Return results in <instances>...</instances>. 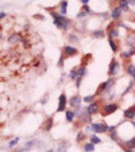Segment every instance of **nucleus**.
<instances>
[{"label":"nucleus","instance_id":"f257e3e1","mask_svg":"<svg viewBox=\"0 0 135 152\" xmlns=\"http://www.w3.org/2000/svg\"><path fill=\"white\" fill-rule=\"evenodd\" d=\"M50 15L53 18V24L58 30L63 31V33H70V28L73 27V20L66 18L65 15H61L58 11L50 10Z\"/></svg>","mask_w":135,"mask_h":152},{"label":"nucleus","instance_id":"f03ea898","mask_svg":"<svg viewBox=\"0 0 135 152\" xmlns=\"http://www.w3.org/2000/svg\"><path fill=\"white\" fill-rule=\"evenodd\" d=\"M119 109H120L119 102H116V101H114V102H105V104H103L100 116H101V117H108V116H111V115L116 113Z\"/></svg>","mask_w":135,"mask_h":152},{"label":"nucleus","instance_id":"7ed1b4c3","mask_svg":"<svg viewBox=\"0 0 135 152\" xmlns=\"http://www.w3.org/2000/svg\"><path fill=\"white\" fill-rule=\"evenodd\" d=\"M101 108H103V101L101 100H96L95 102L88 104V105L85 106V112H86V115H89V116L93 117L95 115H100Z\"/></svg>","mask_w":135,"mask_h":152},{"label":"nucleus","instance_id":"20e7f679","mask_svg":"<svg viewBox=\"0 0 135 152\" xmlns=\"http://www.w3.org/2000/svg\"><path fill=\"white\" fill-rule=\"evenodd\" d=\"M92 128V133H96V135H103V133H108V124L101 120V121H93L91 124Z\"/></svg>","mask_w":135,"mask_h":152},{"label":"nucleus","instance_id":"39448f33","mask_svg":"<svg viewBox=\"0 0 135 152\" xmlns=\"http://www.w3.org/2000/svg\"><path fill=\"white\" fill-rule=\"evenodd\" d=\"M78 54H80V50H78L76 46H73V45H65L62 47V50H61V55H63L66 59L74 58V57H77Z\"/></svg>","mask_w":135,"mask_h":152},{"label":"nucleus","instance_id":"423d86ee","mask_svg":"<svg viewBox=\"0 0 135 152\" xmlns=\"http://www.w3.org/2000/svg\"><path fill=\"white\" fill-rule=\"evenodd\" d=\"M122 70V65L119 62L118 58H112L109 61V65H108V77H116L119 74V71Z\"/></svg>","mask_w":135,"mask_h":152},{"label":"nucleus","instance_id":"0eeeda50","mask_svg":"<svg viewBox=\"0 0 135 152\" xmlns=\"http://www.w3.org/2000/svg\"><path fill=\"white\" fill-rule=\"evenodd\" d=\"M83 104H84L83 97H81V96H78V94L70 96V97L68 98V106H69L70 109H73V110H76V109H78V108H81V106H83Z\"/></svg>","mask_w":135,"mask_h":152},{"label":"nucleus","instance_id":"6e6552de","mask_svg":"<svg viewBox=\"0 0 135 152\" xmlns=\"http://www.w3.org/2000/svg\"><path fill=\"white\" fill-rule=\"evenodd\" d=\"M68 96L65 94V92H62L60 94V97H58V106L57 109H55V112L57 113H61V112H65L68 109Z\"/></svg>","mask_w":135,"mask_h":152},{"label":"nucleus","instance_id":"1a4fd4ad","mask_svg":"<svg viewBox=\"0 0 135 152\" xmlns=\"http://www.w3.org/2000/svg\"><path fill=\"white\" fill-rule=\"evenodd\" d=\"M123 10L120 8V7H118V5H115L112 10L109 11V18H111V20L112 22H115V23H118V22H120V19H122V16H123Z\"/></svg>","mask_w":135,"mask_h":152},{"label":"nucleus","instance_id":"9d476101","mask_svg":"<svg viewBox=\"0 0 135 152\" xmlns=\"http://www.w3.org/2000/svg\"><path fill=\"white\" fill-rule=\"evenodd\" d=\"M123 149H135V135H132L131 137L128 139H124V140H120L118 143Z\"/></svg>","mask_w":135,"mask_h":152},{"label":"nucleus","instance_id":"9b49d317","mask_svg":"<svg viewBox=\"0 0 135 152\" xmlns=\"http://www.w3.org/2000/svg\"><path fill=\"white\" fill-rule=\"evenodd\" d=\"M123 118L126 121H132V120H135V104L134 105H130L128 108L123 109Z\"/></svg>","mask_w":135,"mask_h":152},{"label":"nucleus","instance_id":"f8f14e48","mask_svg":"<svg viewBox=\"0 0 135 152\" xmlns=\"http://www.w3.org/2000/svg\"><path fill=\"white\" fill-rule=\"evenodd\" d=\"M123 70H124V73L127 75L132 78L135 75V63H132L131 61H127L124 63V66H123Z\"/></svg>","mask_w":135,"mask_h":152},{"label":"nucleus","instance_id":"ddd939ff","mask_svg":"<svg viewBox=\"0 0 135 152\" xmlns=\"http://www.w3.org/2000/svg\"><path fill=\"white\" fill-rule=\"evenodd\" d=\"M124 43H126V47L127 49H132L135 47V33H130L127 34V36L124 38Z\"/></svg>","mask_w":135,"mask_h":152},{"label":"nucleus","instance_id":"4468645a","mask_svg":"<svg viewBox=\"0 0 135 152\" xmlns=\"http://www.w3.org/2000/svg\"><path fill=\"white\" fill-rule=\"evenodd\" d=\"M134 55H135V47H132V49H128V50L120 51V58H122L124 62L130 61V59L134 57Z\"/></svg>","mask_w":135,"mask_h":152},{"label":"nucleus","instance_id":"2eb2a0df","mask_svg":"<svg viewBox=\"0 0 135 152\" xmlns=\"http://www.w3.org/2000/svg\"><path fill=\"white\" fill-rule=\"evenodd\" d=\"M105 33H107L108 39H118L119 36H120V31H119V28L116 27V23H115V26H114L112 28L107 30Z\"/></svg>","mask_w":135,"mask_h":152},{"label":"nucleus","instance_id":"dca6fc26","mask_svg":"<svg viewBox=\"0 0 135 152\" xmlns=\"http://www.w3.org/2000/svg\"><path fill=\"white\" fill-rule=\"evenodd\" d=\"M108 45H109V49L114 54L120 53V45H119L118 39H108Z\"/></svg>","mask_w":135,"mask_h":152},{"label":"nucleus","instance_id":"f3484780","mask_svg":"<svg viewBox=\"0 0 135 152\" xmlns=\"http://www.w3.org/2000/svg\"><path fill=\"white\" fill-rule=\"evenodd\" d=\"M68 7H69V2L68 0H61L60 4H58V12L61 15H65L66 16V14H68Z\"/></svg>","mask_w":135,"mask_h":152},{"label":"nucleus","instance_id":"a211bd4d","mask_svg":"<svg viewBox=\"0 0 135 152\" xmlns=\"http://www.w3.org/2000/svg\"><path fill=\"white\" fill-rule=\"evenodd\" d=\"M91 35H92V38H95V39H103V38L107 36V33H105V30L99 28V30H93L92 33H91Z\"/></svg>","mask_w":135,"mask_h":152},{"label":"nucleus","instance_id":"6ab92c4d","mask_svg":"<svg viewBox=\"0 0 135 152\" xmlns=\"http://www.w3.org/2000/svg\"><path fill=\"white\" fill-rule=\"evenodd\" d=\"M65 120H66L68 123H74V120H76V113H74L73 109L68 108V109L65 110Z\"/></svg>","mask_w":135,"mask_h":152},{"label":"nucleus","instance_id":"aec40b11","mask_svg":"<svg viewBox=\"0 0 135 152\" xmlns=\"http://www.w3.org/2000/svg\"><path fill=\"white\" fill-rule=\"evenodd\" d=\"M22 35L20 34H11L10 36H8V43L10 45H18V43H20L22 42Z\"/></svg>","mask_w":135,"mask_h":152},{"label":"nucleus","instance_id":"412c9836","mask_svg":"<svg viewBox=\"0 0 135 152\" xmlns=\"http://www.w3.org/2000/svg\"><path fill=\"white\" fill-rule=\"evenodd\" d=\"M116 5L120 7V8L123 10V12H130V3H128V0H118Z\"/></svg>","mask_w":135,"mask_h":152},{"label":"nucleus","instance_id":"4be33fe9","mask_svg":"<svg viewBox=\"0 0 135 152\" xmlns=\"http://www.w3.org/2000/svg\"><path fill=\"white\" fill-rule=\"evenodd\" d=\"M68 41L70 42V45H76L80 42V36L77 33H68Z\"/></svg>","mask_w":135,"mask_h":152},{"label":"nucleus","instance_id":"5701e85b","mask_svg":"<svg viewBox=\"0 0 135 152\" xmlns=\"http://www.w3.org/2000/svg\"><path fill=\"white\" fill-rule=\"evenodd\" d=\"M78 77V70H77V66H74V67H72L70 69V71L68 73V78L70 79V81H76V78Z\"/></svg>","mask_w":135,"mask_h":152},{"label":"nucleus","instance_id":"b1692460","mask_svg":"<svg viewBox=\"0 0 135 152\" xmlns=\"http://www.w3.org/2000/svg\"><path fill=\"white\" fill-rule=\"evenodd\" d=\"M97 100V96L96 94H88V96H84L83 97V101H84V104H86V105H88V104H92V102H95Z\"/></svg>","mask_w":135,"mask_h":152},{"label":"nucleus","instance_id":"393cba45","mask_svg":"<svg viewBox=\"0 0 135 152\" xmlns=\"http://www.w3.org/2000/svg\"><path fill=\"white\" fill-rule=\"evenodd\" d=\"M53 125H54V118H53V117H49V118H47L46 121H45L43 131H45V132H49V131H51Z\"/></svg>","mask_w":135,"mask_h":152},{"label":"nucleus","instance_id":"a878e982","mask_svg":"<svg viewBox=\"0 0 135 152\" xmlns=\"http://www.w3.org/2000/svg\"><path fill=\"white\" fill-rule=\"evenodd\" d=\"M134 89H135V86H134L132 81H128V84H127V86H126V89L122 92V97H124V96L132 93V92H134Z\"/></svg>","mask_w":135,"mask_h":152},{"label":"nucleus","instance_id":"bb28decb","mask_svg":"<svg viewBox=\"0 0 135 152\" xmlns=\"http://www.w3.org/2000/svg\"><path fill=\"white\" fill-rule=\"evenodd\" d=\"M95 148H96V145H95V144H92L91 141H85V143L83 144L84 152H95Z\"/></svg>","mask_w":135,"mask_h":152},{"label":"nucleus","instance_id":"cd10ccee","mask_svg":"<svg viewBox=\"0 0 135 152\" xmlns=\"http://www.w3.org/2000/svg\"><path fill=\"white\" fill-rule=\"evenodd\" d=\"M88 141H91L92 144H95V145H97V144H100L103 140L99 137V135H96V133H91V135H89V137H88Z\"/></svg>","mask_w":135,"mask_h":152},{"label":"nucleus","instance_id":"c85d7f7f","mask_svg":"<svg viewBox=\"0 0 135 152\" xmlns=\"http://www.w3.org/2000/svg\"><path fill=\"white\" fill-rule=\"evenodd\" d=\"M86 137H88V135H86L84 131H78L77 132V135H76V141L77 143H83V141H85L86 140Z\"/></svg>","mask_w":135,"mask_h":152},{"label":"nucleus","instance_id":"c756f323","mask_svg":"<svg viewBox=\"0 0 135 152\" xmlns=\"http://www.w3.org/2000/svg\"><path fill=\"white\" fill-rule=\"evenodd\" d=\"M69 145H70V144H69L68 141H60L57 152H68V148H69Z\"/></svg>","mask_w":135,"mask_h":152},{"label":"nucleus","instance_id":"7c9ffc66","mask_svg":"<svg viewBox=\"0 0 135 152\" xmlns=\"http://www.w3.org/2000/svg\"><path fill=\"white\" fill-rule=\"evenodd\" d=\"M108 136H109V139L112 140L114 143H119L120 141V136H119V131H115V132H111V133H108Z\"/></svg>","mask_w":135,"mask_h":152},{"label":"nucleus","instance_id":"2f4dec72","mask_svg":"<svg viewBox=\"0 0 135 152\" xmlns=\"http://www.w3.org/2000/svg\"><path fill=\"white\" fill-rule=\"evenodd\" d=\"M81 11H84L86 15H93L95 12L91 10V7L88 5V4H84V5H81Z\"/></svg>","mask_w":135,"mask_h":152},{"label":"nucleus","instance_id":"473e14b6","mask_svg":"<svg viewBox=\"0 0 135 152\" xmlns=\"http://www.w3.org/2000/svg\"><path fill=\"white\" fill-rule=\"evenodd\" d=\"M19 137H14V139H11L10 141H8V148H14V147H16L18 145V143H19Z\"/></svg>","mask_w":135,"mask_h":152},{"label":"nucleus","instance_id":"72a5a7b5","mask_svg":"<svg viewBox=\"0 0 135 152\" xmlns=\"http://www.w3.org/2000/svg\"><path fill=\"white\" fill-rule=\"evenodd\" d=\"M65 61H66V58L63 57V55H60V59H58V67H61V69H63L65 67Z\"/></svg>","mask_w":135,"mask_h":152},{"label":"nucleus","instance_id":"f704fd0d","mask_svg":"<svg viewBox=\"0 0 135 152\" xmlns=\"http://www.w3.org/2000/svg\"><path fill=\"white\" fill-rule=\"evenodd\" d=\"M83 77H77L76 78V81H74V86H76V89H80V86H81V84H83Z\"/></svg>","mask_w":135,"mask_h":152},{"label":"nucleus","instance_id":"c9c22d12","mask_svg":"<svg viewBox=\"0 0 135 152\" xmlns=\"http://www.w3.org/2000/svg\"><path fill=\"white\" fill-rule=\"evenodd\" d=\"M85 16H86V14H85L84 11H81V10H80V11L77 12V15H76V19H84Z\"/></svg>","mask_w":135,"mask_h":152},{"label":"nucleus","instance_id":"e433bc0d","mask_svg":"<svg viewBox=\"0 0 135 152\" xmlns=\"http://www.w3.org/2000/svg\"><path fill=\"white\" fill-rule=\"evenodd\" d=\"M118 131V125H108V133Z\"/></svg>","mask_w":135,"mask_h":152},{"label":"nucleus","instance_id":"4c0bfd02","mask_svg":"<svg viewBox=\"0 0 135 152\" xmlns=\"http://www.w3.org/2000/svg\"><path fill=\"white\" fill-rule=\"evenodd\" d=\"M99 16L101 19H108L109 18V12H103V14H99Z\"/></svg>","mask_w":135,"mask_h":152},{"label":"nucleus","instance_id":"58836bf2","mask_svg":"<svg viewBox=\"0 0 135 152\" xmlns=\"http://www.w3.org/2000/svg\"><path fill=\"white\" fill-rule=\"evenodd\" d=\"M34 19H39V20H45V16H43V15H41V14H35V15H34Z\"/></svg>","mask_w":135,"mask_h":152},{"label":"nucleus","instance_id":"ea45409f","mask_svg":"<svg viewBox=\"0 0 135 152\" xmlns=\"http://www.w3.org/2000/svg\"><path fill=\"white\" fill-rule=\"evenodd\" d=\"M22 43H23V46H25V47H30V42L26 41V39H23V38H22Z\"/></svg>","mask_w":135,"mask_h":152},{"label":"nucleus","instance_id":"a19ab883","mask_svg":"<svg viewBox=\"0 0 135 152\" xmlns=\"http://www.w3.org/2000/svg\"><path fill=\"white\" fill-rule=\"evenodd\" d=\"M5 16H7V14H5V12H3V11L0 12V20H3V19H4Z\"/></svg>","mask_w":135,"mask_h":152},{"label":"nucleus","instance_id":"79ce46f5","mask_svg":"<svg viewBox=\"0 0 135 152\" xmlns=\"http://www.w3.org/2000/svg\"><path fill=\"white\" fill-rule=\"evenodd\" d=\"M80 2H81V5H84V4H88L91 0H80Z\"/></svg>","mask_w":135,"mask_h":152},{"label":"nucleus","instance_id":"37998d69","mask_svg":"<svg viewBox=\"0 0 135 152\" xmlns=\"http://www.w3.org/2000/svg\"><path fill=\"white\" fill-rule=\"evenodd\" d=\"M130 3V7H135V0H128Z\"/></svg>","mask_w":135,"mask_h":152},{"label":"nucleus","instance_id":"c03bdc74","mask_svg":"<svg viewBox=\"0 0 135 152\" xmlns=\"http://www.w3.org/2000/svg\"><path fill=\"white\" fill-rule=\"evenodd\" d=\"M130 124H131V126H132V129L135 131V120H132V121H130Z\"/></svg>","mask_w":135,"mask_h":152},{"label":"nucleus","instance_id":"a18cd8bd","mask_svg":"<svg viewBox=\"0 0 135 152\" xmlns=\"http://www.w3.org/2000/svg\"><path fill=\"white\" fill-rule=\"evenodd\" d=\"M123 152H135V149H123Z\"/></svg>","mask_w":135,"mask_h":152},{"label":"nucleus","instance_id":"49530a36","mask_svg":"<svg viewBox=\"0 0 135 152\" xmlns=\"http://www.w3.org/2000/svg\"><path fill=\"white\" fill-rule=\"evenodd\" d=\"M131 81H132V84H134V86H135V75L131 78Z\"/></svg>","mask_w":135,"mask_h":152},{"label":"nucleus","instance_id":"de8ad7c7","mask_svg":"<svg viewBox=\"0 0 135 152\" xmlns=\"http://www.w3.org/2000/svg\"><path fill=\"white\" fill-rule=\"evenodd\" d=\"M2 39H3V34H2V33H0V41H2Z\"/></svg>","mask_w":135,"mask_h":152},{"label":"nucleus","instance_id":"09e8293b","mask_svg":"<svg viewBox=\"0 0 135 152\" xmlns=\"http://www.w3.org/2000/svg\"><path fill=\"white\" fill-rule=\"evenodd\" d=\"M132 93H134V96H135V89H134V92H132Z\"/></svg>","mask_w":135,"mask_h":152}]
</instances>
